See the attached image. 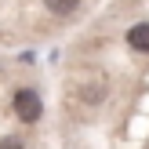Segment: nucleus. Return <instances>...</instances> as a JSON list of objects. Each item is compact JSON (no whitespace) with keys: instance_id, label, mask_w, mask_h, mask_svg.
<instances>
[{"instance_id":"f257e3e1","label":"nucleus","mask_w":149,"mask_h":149,"mask_svg":"<svg viewBox=\"0 0 149 149\" xmlns=\"http://www.w3.org/2000/svg\"><path fill=\"white\" fill-rule=\"evenodd\" d=\"M11 109H15V116L18 120H26V124H36L40 120V113H44V106H40V95L36 91H15V98H11Z\"/></svg>"},{"instance_id":"f03ea898","label":"nucleus","mask_w":149,"mask_h":149,"mask_svg":"<svg viewBox=\"0 0 149 149\" xmlns=\"http://www.w3.org/2000/svg\"><path fill=\"white\" fill-rule=\"evenodd\" d=\"M127 44L135 51H149V22H138V26L127 29Z\"/></svg>"},{"instance_id":"7ed1b4c3","label":"nucleus","mask_w":149,"mask_h":149,"mask_svg":"<svg viewBox=\"0 0 149 149\" xmlns=\"http://www.w3.org/2000/svg\"><path fill=\"white\" fill-rule=\"evenodd\" d=\"M77 4H80V0H44V7H47L51 15H73Z\"/></svg>"},{"instance_id":"20e7f679","label":"nucleus","mask_w":149,"mask_h":149,"mask_svg":"<svg viewBox=\"0 0 149 149\" xmlns=\"http://www.w3.org/2000/svg\"><path fill=\"white\" fill-rule=\"evenodd\" d=\"M80 95H84L87 102H95V98H102V95H106V84H102V87H84Z\"/></svg>"},{"instance_id":"39448f33","label":"nucleus","mask_w":149,"mask_h":149,"mask_svg":"<svg viewBox=\"0 0 149 149\" xmlns=\"http://www.w3.org/2000/svg\"><path fill=\"white\" fill-rule=\"evenodd\" d=\"M0 149H26L18 138H0Z\"/></svg>"}]
</instances>
